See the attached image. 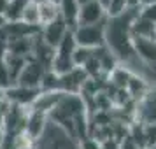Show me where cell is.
<instances>
[{"label":"cell","mask_w":156,"mask_h":149,"mask_svg":"<svg viewBox=\"0 0 156 149\" xmlns=\"http://www.w3.org/2000/svg\"><path fill=\"white\" fill-rule=\"evenodd\" d=\"M139 9H128L126 12L114 18H107L105 23V46L112 53L118 62H123L126 67L133 63H142L137 58L133 49V35H132V23Z\"/></svg>","instance_id":"6da1fadb"},{"label":"cell","mask_w":156,"mask_h":149,"mask_svg":"<svg viewBox=\"0 0 156 149\" xmlns=\"http://www.w3.org/2000/svg\"><path fill=\"white\" fill-rule=\"evenodd\" d=\"M49 121L81 142L88 139V119H86V102L81 95L63 93L55 109L49 112Z\"/></svg>","instance_id":"7a4b0ae2"},{"label":"cell","mask_w":156,"mask_h":149,"mask_svg":"<svg viewBox=\"0 0 156 149\" xmlns=\"http://www.w3.org/2000/svg\"><path fill=\"white\" fill-rule=\"evenodd\" d=\"M37 149H81V144L74 137H70L63 128L49 121L46 132L37 140Z\"/></svg>","instance_id":"3957f363"},{"label":"cell","mask_w":156,"mask_h":149,"mask_svg":"<svg viewBox=\"0 0 156 149\" xmlns=\"http://www.w3.org/2000/svg\"><path fill=\"white\" fill-rule=\"evenodd\" d=\"M76 39H74V34H69L65 37L62 44L55 49V58H53V63H51V70L56 72L58 76H63V74H69L74 69H77L76 63H74V53H76Z\"/></svg>","instance_id":"277c9868"},{"label":"cell","mask_w":156,"mask_h":149,"mask_svg":"<svg viewBox=\"0 0 156 149\" xmlns=\"http://www.w3.org/2000/svg\"><path fill=\"white\" fill-rule=\"evenodd\" d=\"M105 21L97 23V25H79L74 30V39L79 48H88V49H97L105 46Z\"/></svg>","instance_id":"5b68a950"},{"label":"cell","mask_w":156,"mask_h":149,"mask_svg":"<svg viewBox=\"0 0 156 149\" xmlns=\"http://www.w3.org/2000/svg\"><path fill=\"white\" fill-rule=\"evenodd\" d=\"M48 70H51L49 67H46L44 63L37 62L34 58H30L28 62H27V65H25V69H23L21 76L16 81V84L27 86V88H39L41 90L42 79L48 74Z\"/></svg>","instance_id":"8992f818"},{"label":"cell","mask_w":156,"mask_h":149,"mask_svg":"<svg viewBox=\"0 0 156 149\" xmlns=\"http://www.w3.org/2000/svg\"><path fill=\"white\" fill-rule=\"evenodd\" d=\"M42 93V90L39 88H27V86L14 84L5 90V100L11 105H20V107H28L32 109V105L37 102L39 95Z\"/></svg>","instance_id":"52a82bcc"},{"label":"cell","mask_w":156,"mask_h":149,"mask_svg":"<svg viewBox=\"0 0 156 149\" xmlns=\"http://www.w3.org/2000/svg\"><path fill=\"white\" fill-rule=\"evenodd\" d=\"M72 30L67 27V23L62 20V16L58 18L56 21L49 23V25H44L42 28H41V37H42V41L48 46H51L53 49H56L58 46L62 44L65 37L70 34Z\"/></svg>","instance_id":"ba28073f"},{"label":"cell","mask_w":156,"mask_h":149,"mask_svg":"<svg viewBox=\"0 0 156 149\" xmlns=\"http://www.w3.org/2000/svg\"><path fill=\"white\" fill-rule=\"evenodd\" d=\"M137 118H139V123L156 125V79L154 84L149 88L147 95L137 105Z\"/></svg>","instance_id":"9c48e42d"},{"label":"cell","mask_w":156,"mask_h":149,"mask_svg":"<svg viewBox=\"0 0 156 149\" xmlns=\"http://www.w3.org/2000/svg\"><path fill=\"white\" fill-rule=\"evenodd\" d=\"M49 123V114L42 112V111H37V109H30L28 111V119H27V130L25 133L28 135L32 140H39L42 133L48 128Z\"/></svg>","instance_id":"30bf717a"},{"label":"cell","mask_w":156,"mask_h":149,"mask_svg":"<svg viewBox=\"0 0 156 149\" xmlns=\"http://www.w3.org/2000/svg\"><path fill=\"white\" fill-rule=\"evenodd\" d=\"M107 11L105 7L100 4L98 0L88 2L84 5H81V12H79V25H97V23L105 21Z\"/></svg>","instance_id":"8fae6325"},{"label":"cell","mask_w":156,"mask_h":149,"mask_svg":"<svg viewBox=\"0 0 156 149\" xmlns=\"http://www.w3.org/2000/svg\"><path fill=\"white\" fill-rule=\"evenodd\" d=\"M60 16L67 23V27L74 32L79 27V12H81V4L77 0H63L60 5Z\"/></svg>","instance_id":"7c38bea8"},{"label":"cell","mask_w":156,"mask_h":149,"mask_svg":"<svg viewBox=\"0 0 156 149\" xmlns=\"http://www.w3.org/2000/svg\"><path fill=\"white\" fill-rule=\"evenodd\" d=\"M132 35H133V39L135 37H153V39H156V25L137 14L133 23H132Z\"/></svg>","instance_id":"4fadbf2b"},{"label":"cell","mask_w":156,"mask_h":149,"mask_svg":"<svg viewBox=\"0 0 156 149\" xmlns=\"http://www.w3.org/2000/svg\"><path fill=\"white\" fill-rule=\"evenodd\" d=\"M32 0H11L9 9L5 12V20L7 23H21L23 21V14L28 7V4Z\"/></svg>","instance_id":"5bb4252c"},{"label":"cell","mask_w":156,"mask_h":149,"mask_svg":"<svg viewBox=\"0 0 156 149\" xmlns=\"http://www.w3.org/2000/svg\"><path fill=\"white\" fill-rule=\"evenodd\" d=\"M39 11H41V28H42L44 25H49V23L56 21L58 18H60V7L55 2L39 4Z\"/></svg>","instance_id":"9a60e30c"},{"label":"cell","mask_w":156,"mask_h":149,"mask_svg":"<svg viewBox=\"0 0 156 149\" xmlns=\"http://www.w3.org/2000/svg\"><path fill=\"white\" fill-rule=\"evenodd\" d=\"M28 27H34V28H41V11H39V4L35 2H30L25 14H23V21Z\"/></svg>","instance_id":"2e32d148"},{"label":"cell","mask_w":156,"mask_h":149,"mask_svg":"<svg viewBox=\"0 0 156 149\" xmlns=\"http://www.w3.org/2000/svg\"><path fill=\"white\" fill-rule=\"evenodd\" d=\"M93 51L95 49H88V48H76V53H74V63L77 69H84L86 63L93 58Z\"/></svg>","instance_id":"e0dca14e"},{"label":"cell","mask_w":156,"mask_h":149,"mask_svg":"<svg viewBox=\"0 0 156 149\" xmlns=\"http://www.w3.org/2000/svg\"><path fill=\"white\" fill-rule=\"evenodd\" d=\"M11 86H12V79H11L7 65H5V60H0V90L5 91Z\"/></svg>","instance_id":"ac0fdd59"},{"label":"cell","mask_w":156,"mask_h":149,"mask_svg":"<svg viewBox=\"0 0 156 149\" xmlns=\"http://www.w3.org/2000/svg\"><path fill=\"white\" fill-rule=\"evenodd\" d=\"M139 16H142L144 20L154 23L156 25V4L153 5H146V7H140L139 9Z\"/></svg>","instance_id":"d6986e66"},{"label":"cell","mask_w":156,"mask_h":149,"mask_svg":"<svg viewBox=\"0 0 156 149\" xmlns=\"http://www.w3.org/2000/svg\"><path fill=\"white\" fill-rule=\"evenodd\" d=\"M81 149H104L102 147V142L98 139H93V137H88L81 142Z\"/></svg>","instance_id":"ffe728a7"},{"label":"cell","mask_w":156,"mask_h":149,"mask_svg":"<svg viewBox=\"0 0 156 149\" xmlns=\"http://www.w3.org/2000/svg\"><path fill=\"white\" fill-rule=\"evenodd\" d=\"M9 4H11V0H0V14L2 16H5V12L9 9Z\"/></svg>","instance_id":"44dd1931"},{"label":"cell","mask_w":156,"mask_h":149,"mask_svg":"<svg viewBox=\"0 0 156 149\" xmlns=\"http://www.w3.org/2000/svg\"><path fill=\"white\" fill-rule=\"evenodd\" d=\"M156 4V0H139V5L140 7H146V5H153Z\"/></svg>","instance_id":"7402d4cb"},{"label":"cell","mask_w":156,"mask_h":149,"mask_svg":"<svg viewBox=\"0 0 156 149\" xmlns=\"http://www.w3.org/2000/svg\"><path fill=\"white\" fill-rule=\"evenodd\" d=\"M98 2L104 5V7H105V11H107V7H109V4H111V0H98Z\"/></svg>","instance_id":"603a6c76"},{"label":"cell","mask_w":156,"mask_h":149,"mask_svg":"<svg viewBox=\"0 0 156 149\" xmlns=\"http://www.w3.org/2000/svg\"><path fill=\"white\" fill-rule=\"evenodd\" d=\"M79 4H81V5H84V4H88V2H93V0H77Z\"/></svg>","instance_id":"cb8c5ba5"},{"label":"cell","mask_w":156,"mask_h":149,"mask_svg":"<svg viewBox=\"0 0 156 149\" xmlns=\"http://www.w3.org/2000/svg\"><path fill=\"white\" fill-rule=\"evenodd\" d=\"M32 2H35V4H44V2H51V0H32Z\"/></svg>","instance_id":"d4e9b609"},{"label":"cell","mask_w":156,"mask_h":149,"mask_svg":"<svg viewBox=\"0 0 156 149\" xmlns=\"http://www.w3.org/2000/svg\"><path fill=\"white\" fill-rule=\"evenodd\" d=\"M51 2H55V4H56V5H60V4H62V2H63V0H51Z\"/></svg>","instance_id":"484cf974"}]
</instances>
